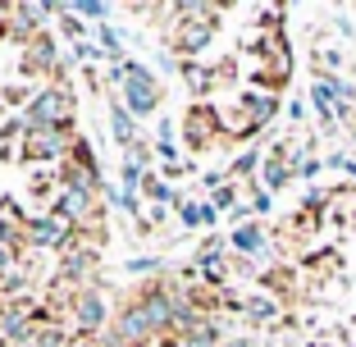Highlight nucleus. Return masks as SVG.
Instances as JSON below:
<instances>
[{
	"label": "nucleus",
	"instance_id": "1",
	"mask_svg": "<svg viewBox=\"0 0 356 347\" xmlns=\"http://www.w3.org/2000/svg\"><path fill=\"white\" fill-rule=\"evenodd\" d=\"M110 83L119 87V101H124V110L133 119H151L165 106V83L142 60H115L110 64Z\"/></svg>",
	"mask_w": 356,
	"mask_h": 347
},
{
	"label": "nucleus",
	"instance_id": "17",
	"mask_svg": "<svg viewBox=\"0 0 356 347\" xmlns=\"http://www.w3.org/2000/svg\"><path fill=\"white\" fill-rule=\"evenodd\" d=\"M247 192H252V201H247V206H252V215H256V220H265V215L274 211V192H265L261 183H247Z\"/></svg>",
	"mask_w": 356,
	"mask_h": 347
},
{
	"label": "nucleus",
	"instance_id": "13",
	"mask_svg": "<svg viewBox=\"0 0 356 347\" xmlns=\"http://www.w3.org/2000/svg\"><path fill=\"white\" fill-rule=\"evenodd\" d=\"M147 174H151V169L142 165V160H128V156L119 160V188H124V192H142Z\"/></svg>",
	"mask_w": 356,
	"mask_h": 347
},
{
	"label": "nucleus",
	"instance_id": "4",
	"mask_svg": "<svg viewBox=\"0 0 356 347\" xmlns=\"http://www.w3.org/2000/svg\"><path fill=\"white\" fill-rule=\"evenodd\" d=\"M78 133L74 128H28L23 133V147H19V165H37V160H51L55 169L69 160V151H74Z\"/></svg>",
	"mask_w": 356,
	"mask_h": 347
},
{
	"label": "nucleus",
	"instance_id": "9",
	"mask_svg": "<svg viewBox=\"0 0 356 347\" xmlns=\"http://www.w3.org/2000/svg\"><path fill=\"white\" fill-rule=\"evenodd\" d=\"M178 74H183V83L192 87V96H197V101L215 96V87H220V78H215V64H201V60H178Z\"/></svg>",
	"mask_w": 356,
	"mask_h": 347
},
{
	"label": "nucleus",
	"instance_id": "14",
	"mask_svg": "<svg viewBox=\"0 0 356 347\" xmlns=\"http://www.w3.org/2000/svg\"><path fill=\"white\" fill-rule=\"evenodd\" d=\"M210 206H215L220 215H229L233 206H242V192H238V183H224L220 192H210Z\"/></svg>",
	"mask_w": 356,
	"mask_h": 347
},
{
	"label": "nucleus",
	"instance_id": "20",
	"mask_svg": "<svg viewBox=\"0 0 356 347\" xmlns=\"http://www.w3.org/2000/svg\"><path fill=\"white\" fill-rule=\"evenodd\" d=\"M288 115H293V124H302V119L311 115V106H306V101H293V106H288Z\"/></svg>",
	"mask_w": 356,
	"mask_h": 347
},
{
	"label": "nucleus",
	"instance_id": "16",
	"mask_svg": "<svg viewBox=\"0 0 356 347\" xmlns=\"http://www.w3.org/2000/svg\"><path fill=\"white\" fill-rule=\"evenodd\" d=\"M28 347H69V334H64V325H42Z\"/></svg>",
	"mask_w": 356,
	"mask_h": 347
},
{
	"label": "nucleus",
	"instance_id": "2",
	"mask_svg": "<svg viewBox=\"0 0 356 347\" xmlns=\"http://www.w3.org/2000/svg\"><path fill=\"white\" fill-rule=\"evenodd\" d=\"M74 106L78 96L69 83H42L32 92L23 119H28V128H74Z\"/></svg>",
	"mask_w": 356,
	"mask_h": 347
},
{
	"label": "nucleus",
	"instance_id": "8",
	"mask_svg": "<svg viewBox=\"0 0 356 347\" xmlns=\"http://www.w3.org/2000/svg\"><path fill=\"white\" fill-rule=\"evenodd\" d=\"M110 137H115L119 156H128V151L142 142V137H137V119L124 110V101H119V96H110Z\"/></svg>",
	"mask_w": 356,
	"mask_h": 347
},
{
	"label": "nucleus",
	"instance_id": "11",
	"mask_svg": "<svg viewBox=\"0 0 356 347\" xmlns=\"http://www.w3.org/2000/svg\"><path fill=\"white\" fill-rule=\"evenodd\" d=\"M142 197H147L151 206H183L178 188H174V183H165L160 174H147V183H142Z\"/></svg>",
	"mask_w": 356,
	"mask_h": 347
},
{
	"label": "nucleus",
	"instance_id": "15",
	"mask_svg": "<svg viewBox=\"0 0 356 347\" xmlns=\"http://www.w3.org/2000/svg\"><path fill=\"white\" fill-rule=\"evenodd\" d=\"M105 197L115 201V211H119V215H137V211H142V192H124V188H110V192H105Z\"/></svg>",
	"mask_w": 356,
	"mask_h": 347
},
{
	"label": "nucleus",
	"instance_id": "10",
	"mask_svg": "<svg viewBox=\"0 0 356 347\" xmlns=\"http://www.w3.org/2000/svg\"><path fill=\"white\" fill-rule=\"evenodd\" d=\"M247 325H256V329H270V325H279V316H283V306H279V297H270V293H252L247 297Z\"/></svg>",
	"mask_w": 356,
	"mask_h": 347
},
{
	"label": "nucleus",
	"instance_id": "12",
	"mask_svg": "<svg viewBox=\"0 0 356 347\" xmlns=\"http://www.w3.org/2000/svg\"><path fill=\"white\" fill-rule=\"evenodd\" d=\"M69 14H74V19H87V23H96V28H101V23L115 14V5H105V0H74V5H69Z\"/></svg>",
	"mask_w": 356,
	"mask_h": 347
},
{
	"label": "nucleus",
	"instance_id": "3",
	"mask_svg": "<svg viewBox=\"0 0 356 347\" xmlns=\"http://www.w3.org/2000/svg\"><path fill=\"white\" fill-rule=\"evenodd\" d=\"M229 119L220 115V106L215 101H192L188 115H183V142H188V151H210L220 147V142H229Z\"/></svg>",
	"mask_w": 356,
	"mask_h": 347
},
{
	"label": "nucleus",
	"instance_id": "18",
	"mask_svg": "<svg viewBox=\"0 0 356 347\" xmlns=\"http://www.w3.org/2000/svg\"><path fill=\"white\" fill-rule=\"evenodd\" d=\"M124 274H165V261L160 256H133L124 265Z\"/></svg>",
	"mask_w": 356,
	"mask_h": 347
},
{
	"label": "nucleus",
	"instance_id": "6",
	"mask_svg": "<svg viewBox=\"0 0 356 347\" xmlns=\"http://www.w3.org/2000/svg\"><path fill=\"white\" fill-rule=\"evenodd\" d=\"M19 69H23V78H46V83H51L55 69H60V51H55V37H51V32H42V37L23 51V64H19Z\"/></svg>",
	"mask_w": 356,
	"mask_h": 347
},
{
	"label": "nucleus",
	"instance_id": "5",
	"mask_svg": "<svg viewBox=\"0 0 356 347\" xmlns=\"http://www.w3.org/2000/svg\"><path fill=\"white\" fill-rule=\"evenodd\" d=\"M69 311H74V329L78 338H105V329H110V320H115V311H110V302H105V288L92 284L83 288V293L69 297Z\"/></svg>",
	"mask_w": 356,
	"mask_h": 347
},
{
	"label": "nucleus",
	"instance_id": "7",
	"mask_svg": "<svg viewBox=\"0 0 356 347\" xmlns=\"http://www.w3.org/2000/svg\"><path fill=\"white\" fill-rule=\"evenodd\" d=\"M265 242H270V238H265V229L256 220H247V224H238V229L229 233V252L242 256V261H261V256L270 252Z\"/></svg>",
	"mask_w": 356,
	"mask_h": 347
},
{
	"label": "nucleus",
	"instance_id": "19",
	"mask_svg": "<svg viewBox=\"0 0 356 347\" xmlns=\"http://www.w3.org/2000/svg\"><path fill=\"white\" fill-rule=\"evenodd\" d=\"M174 133H178V128H174V119H165V115H160V124H156V142H174Z\"/></svg>",
	"mask_w": 356,
	"mask_h": 347
}]
</instances>
